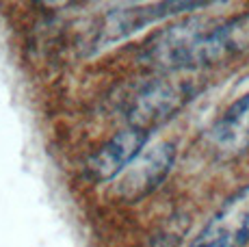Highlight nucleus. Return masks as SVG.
<instances>
[{"label": "nucleus", "mask_w": 249, "mask_h": 247, "mask_svg": "<svg viewBox=\"0 0 249 247\" xmlns=\"http://www.w3.org/2000/svg\"><path fill=\"white\" fill-rule=\"evenodd\" d=\"M249 52V11L223 22H210L202 33L193 56V70L223 63Z\"/></svg>", "instance_id": "39448f33"}, {"label": "nucleus", "mask_w": 249, "mask_h": 247, "mask_svg": "<svg viewBox=\"0 0 249 247\" xmlns=\"http://www.w3.org/2000/svg\"><path fill=\"white\" fill-rule=\"evenodd\" d=\"M191 96H193V87L189 83L169 78L152 80L132 96L126 108V120L130 128L150 132L152 128L174 117L191 100Z\"/></svg>", "instance_id": "f257e3e1"}, {"label": "nucleus", "mask_w": 249, "mask_h": 247, "mask_svg": "<svg viewBox=\"0 0 249 247\" xmlns=\"http://www.w3.org/2000/svg\"><path fill=\"white\" fill-rule=\"evenodd\" d=\"M176 163V145L171 141H156L154 145L145 148L141 154L128 165V169L117 180V193L119 199L128 204H135L139 199L147 197L152 191L165 182L171 167Z\"/></svg>", "instance_id": "7ed1b4c3"}, {"label": "nucleus", "mask_w": 249, "mask_h": 247, "mask_svg": "<svg viewBox=\"0 0 249 247\" xmlns=\"http://www.w3.org/2000/svg\"><path fill=\"white\" fill-rule=\"evenodd\" d=\"M204 7H208V2H152L113 9L104 16L100 31L91 46H93V52L104 50L108 46H113L115 41L126 39L132 33L141 31V28L150 24H156V22L167 20L171 16H180V13H189Z\"/></svg>", "instance_id": "f03ea898"}, {"label": "nucleus", "mask_w": 249, "mask_h": 247, "mask_svg": "<svg viewBox=\"0 0 249 247\" xmlns=\"http://www.w3.org/2000/svg\"><path fill=\"white\" fill-rule=\"evenodd\" d=\"M208 143L223 159L238 156L249 148V91L230 104L210 126Z\"/></svg>", "instance_id": "0eeeda50"}, {"label": "nucleus", "mask_w": 249, "mask_h": 247, "mask_svg": "<svg viewBox=\"0 0 249 247\" xmlns=\"http://www.w3.org/2000/svg\"><path fill=\"white\" fill-rule=\"evenodd\" d=\"M150 132L130 128L113 135L93 156L87 160V176L93 182H108L128 169V165L145 150Z\"/></svg>", "instance_id": "423d86ee"}, {"label": "nucleus", "mask_w": 249, "mask_h": 247, "mask_svg": "<svg viewBox=\"0 0 249 247\" xmlns=\"http://www.w3.org/2000/svg\"><path fill=\"white\" fill-rule=\"evenodd\" d=\"M249 245V187L238 189L221 204L189 247H247Z\"/></svg>", "instance_id": "20e7f679"}]
</instances>
